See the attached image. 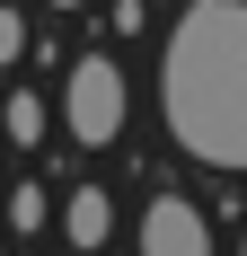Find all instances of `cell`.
Masks as SVG:
<instances>
[{"label": "cell", "instance_id": "cell-1", "mask_svg": "<svg viewBox=\"0 0 247 256\" xmlns=\"http://www.w3.org/2000/svg\"><path fill=\"white\" fill-rule=\"evenodd\" d=\"M159 115L203 168H247V0H194L159 53Z\"/></svg>", "mask_w": 247, "mask_h": 256}, {"label": "cell", "instance_id": "cell-2", "mask_svg": "<svg viewBox=\"0 0 247 256\" xmlns=\"http://www.w3.org/2000/svg\"><path fill=\"white\" fill-rule=\"evenodd\" d=\"M62 124H71L80 150H106L124 132V71L106 53H80L71 62V80H62Z\"/></svg>", "mask_w": 247, "mask_h": 256}, {"label": "cell", "instance_id": "cell-3", "mask_svg": "<svg viewBox=\"0 0 247 256\" xmlns=\"http://www.w3.org/2000/svg\"><path fill=\"white\" fill-rule=\"evenodd\" d=\"M142 256H212V230H203V212L186 194H159L142 212Z\"/></svg>", "mask_w": 247, "mask_h": 256}, {"label": "cell", "instance_id": "cell-4", "mask_svg": "<svg viewBox=\"0 0 247 256\" xmlns=\"http://www.w3.org/2000/svg\"><path fill=\"white\" fill-rule=\"evenodd\" d=\"M62 230H71V248H106V230H115V204H106V186H80L71 204H62Z\"/></svg>", "mask_w": 247, "mask_h": 256}, {"label": "cell", "instance_id": "cell-5", "mask_svg": "<svg viewBox=\"0 0 247 256\" xmlns=\"http://www.w3.org/2000/svg\"><path fill=\"white\" fill-rule=\"evenodd\" d=\"M0 132H9V142H44V98H36V88H9V98H0Z\"/></svg>", "mask_w": 247, "mask_h": 256}, {"label": "cell", "instance_id": "cell-6", "mask_svg": "<svg viewBox=\"0 0 247 256\" xmlns=\"http://www.w3.org/2000/svg\"><path fill=\"white\" fill-rule=\"evenodd\" d=\"M9 230H44V186H18L9 194Z\"/></svg>", "mask_w": 247, "mask_h": 256}, {"label": "cell", "instance_id": "cell-7", "mask_svg": "<svg viewBox=\"0 0 247 256\" xmlns=\"http://www.w3.org/2000/svg\"><path fill=\"white\" fill-rule=\"evenodd\" d=\"M18 53H26V18H18V9H0V62H18Z\"/></svg>", "mask_w": 247, "mask_h": 256}, {"label": "cell", "instance_id": "cell-8", "mask_svg": "<svg viewBox=\"0 0 247 256\" xmlns=\"http://www.w3.org/2000/svg\"><path fill=\"white\" fill-rule=\"evenodd\" d=\"M53 9H80V0H53Z\"/></svg>", "mask_w": 247, "mask_h": 256}, {"label": "cell", "instance_id": "cell-9", "mask_svg": "<svg viewBox=\"0 0 247 256\" xmlns=\"http://www.w3.org/2000/svg\"><path fill=\"white\" fill-rule=\"evenodd\" d=\"M238 256H247V238H238Z\"/></svg>", "mask_w": 247, "mask_h": 256}, {"label": "cell", "instance_id": "cell-10", "mask_svg": "<svg viewBox=\"0 0 247 256\" xmlns=\"http://www.w3.org/2000/svg\"><path fill=\"white\" fill-rule=\"evenodd\" d=\"M0 256H9V248H0Z\"/></svg>", "mask_w": 247, "mask_h": 256}]
</instances>
